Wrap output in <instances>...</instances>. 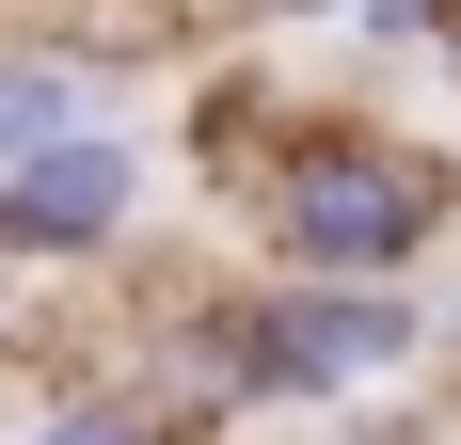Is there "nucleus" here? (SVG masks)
Here are the masks:
<instances>
[{"instance_id": "f257e3e1", "label": "nucleus", "mask_w": 461, "mask_h": 445, "mask_svg": "<svg viewBox=\"0 0 461 445\" xmlns=\"http://www.w3.org/2000/svg\"><path fill=\"white\" fill-rule=\"evenodd\" d=\"M446 239V159L366 112H319V128L271 143L255 176V255L271 270H334V286H414V255Z\"/></svg>"}, {"instance_id": "f03ea898", "label": "nucleus", "mask_w": 461, "mask_h": 445, "mask_svg": "<svg viewBox=\"0 0 461 445\" xmlns=\"http://www.w3.org/2000/svg\"><path fill=\"white\" fill-rule=\"evenodd\" d=\"M429 350L414 286H334V270H271V286H223L191 303V398H382L398 366Z\"/></svg>"}, {"instance_id": "7ed1b4c3", "label": "nucleus", "mask_w": 461, "mask_h": 445, "mask_svg": "<svg viewBox=\"0 0 461 445\" xmlns=\"http://www.w3.org/2000/svg\"><path fill=\"white\" fill-rule=\"evenodd\" d=\"M128 207H143V143L80 112L64 143L0 159V270H95L128 239Z\"/></svg>"}, {"instance_id": "20e7f679", "label": "nucleus", "mask_w": 461, "mask_h": 445, "mask_svg": "<svg viewBox=\"0 0 461 445\" xmlns=\"http://www.w3.org/2000/svg\"><path fill=\"white\" fill-rule=\"evenodd\" d=\"M80 112H95L80 48H0V159H32V143H64Z\"/></svg>"}, {"instance_id": "39448f33", "label": "nucleus", "mask_w": 461, "mask_h": 445, "mask_svg": "<svg viewBox=\"0 0 461 445\" xmlns=\"http://www.w3.org/2000/svg\"><path fill=\"white\" fill-rule=\"evenodd\" d=\"M32 445H176V413H159V398H64Z\"/></svg>"}, {"instance_id": "423d86ee", "label": "nucleus", "mask_w": 461, "mask_h": 445, "mask_svg": "<svg viewBox=\"0 0 461 445\" xmlns=\"http://www.w3.org/2000/svg\"><path fill=\"white\" fill-rule=\"evenodd\" d=\"M0 334H16V270H0Z\"/></svg>"}, {"instance_id": "0eeeda50", "label": "nucleus", "mask_w": 461, "mask_h": 445, "mask_svg": "<svg viewBox=\"0 0 461 445\" xmlns=\"http://www.w3.org/2000/svg\"><path fill=\"white\" fill-rule=\"evenodd\" d=\"M271 16H319V0H271Z\"/></svg>"}, {"instance_id": "6e6552de", "label": "nucleus", "mask_w": 461, "mask_h": 445, "mask_svg": "<svg viewBox=\"0 0 461 445\" xmlns=\"http://www.w3.org/2000/svg\"><path fill=\"white\" fill-rule=\"evenodd\" d=\"M350 445H366V430H350Z\"/></svg>"}]
</instances>
